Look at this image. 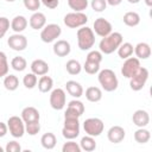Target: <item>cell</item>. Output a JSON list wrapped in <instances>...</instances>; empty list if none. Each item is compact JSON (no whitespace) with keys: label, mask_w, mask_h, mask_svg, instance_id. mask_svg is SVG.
I'll use <instances>...</instances> for the list:
<instances>
[{"label":"cell","mask_w":152,"mask_h":152,"mask_svg":"<svg viewBox=\"0 0 152 152\" xmlns=\"http://www.w3.org/2000/svg\"><path fill=\"white\" fill-rule=\"evenodd\" d=\"M134 53L138 59H147L151 56V46L145 42L138 43L134 46Z\"/></svg>","instance_id":"7402d4cb"},{"label":"cell","mask_w":152,"mask_h":152,"mask_svg":"<svg viewBox=\"0 0 152 152\" xmlns=\"http://www.w3.org/2000/svg\"><path fill=\"white\" fill-rule=\"evenodd\" d=\"M76 36H77V45H78L80 50L88 51L94 46V44H95V33H94L93 28L84 25V26H82L77 30Z\"/></svg>","instance_id":"7a4b0ae2"},{"label":"cell","mask_w":152,"mask_h":152,"mask_svg":"<svg viewBox=\"0 0 152 152\" xmlns=\"http://www.w3.org/2000/svg\"><path fill=\"white\" fill-rule=\"evenodd\" d=\"M68 5L74 12H83L87 10L89 2L88 0H68Z\"/></svg>","instance_id":"d6a6232c"},{"label":"cell","mask_w":152,"mask_h":152,"mask_svg":"<svg viewBox=\"0 0 152 152\" xmlns=\"http://www.w3.org/2000/svg\"><path fill=\"white\" fill-rule=\"evenodd\" d=\"M37 82H38V78H37V75H34L33 72H30V74H26L23 78V84L25 86V88L27 89H33L36 86H37Z\"/></svg>","instance_id":"e575fe53"},{"label":"cell","mask_w":152,"mask_h":152,"mask_svg":"<svg viewBox=\"0 0 152 152\" xmlns=\"http://www.w3.org/2000/svg\"><path fill=\"white\" fill-rule=\"evenodd\" d=\"M63 21L70 28H80L88 23V17L83 12H70L64 15Z\"/></svg>","instance_id":"5b68a950"},{"label":"cell","mask_w":152,"mask_h":152,"mask_svg":"<svg viewBox=\"0 0 152 152\" xmlns=\"http://www.w3.org/2000/svg\"><path fill=\"white\" fill-rule=\"evenodd\" d=\"M27 25H28V21L24 15H15L11 20V28L15 33H21L23 31H25Z\"/></svg>","instance_id":"44dd1931"},{"label":"cell","mask_w":152,"mask_h":152,"mask_svg":"<svg viewBox=\"0 0 152 152\" xmlns=\"http://www.w3.org/2000/svg\"><path fill=\"white\" fill-rule=\"evenodd\" d=\"M112 28H113L112 27V24L107 19H104L102 17L95 19V21L93 24V31H94V33H96L97 36H100L102 38L106 37V36H108L112 32Z\"/></svg>","instance_id":"7c38bea8"},{"label":"cell","mask_w":152,"mask_h":152,"mask_svg":"<svg viewBox=\"0 0 152 152\" xmlns=\"http://www.w3.org/2000/svg\"><path fill=\"white\" fill-rule=\"evenodd\" d=\"M40 131V124L39 121H31V122H26L25 124V132L28 135H36L38 134Z\"/></svg>","instance_id":"d590c367"},{"label":"cell","mask_w":152,"mask_h":152,"mask_svg":"<svg viewBox=\"0 0 152 152\" xmlns=\"http://www.w3.org/2000/svg\"><path fill=\"white\" fill-rule=\"evenodd\" d=\"M118 55H119V57L120 58H122V59H126V58H128V57H131L132 55H133V52H134V48H133V45L131 44V43H128V42H122L121 44H120V46L118 48Z\"/></svg>","instance_id":"f1b7e54d"},{"label":"cell","mask_w":152,"mask_h":152,"mask_svg":"<svg viewBox=\"0 0 152 152\" xmlns=\"http://www.w3.org/2000/svg\"><path fill=\"white\" fill-rule=\"evenodd\" d=\"M30 68H31V71H32L34 75H37V76L46 75V74L49 72V69H50V68H49V64H48L44 59H40V58L34 59V61L31 63Z\"/></svg>","instance_id":"ac0fdd59"},{"label":"cell","mask_w":152,"mask_h":152,"mask_svg":"<svg viewBox=\"0 0 152 152\" xmlns=\"http://www.w3.org/2000/svg\"><path fill=\"white\" fill-rule=\"evenodd\" d=\"M134 140L138 144H146L151 139V133L145 127H138V129L134 132Z\"/></svg>","instance_id":"83f0119b"},{"label":"cell","mask_w":152,"mask_h":152,"mask_svg":"<svg viewBox=\"0 0 152 152\" xmlns=\"http://www.w3.org/2000/svg\"><path fill=\"white\" fill-rule=\"evenodd\" d=\"M28 24H30L31 28H33V30H42L46 25V17L44 13H42L39 11L33 12V14L30 17Z\"/></svg>","instance_id":"e0dca14e"},{"label":"cell","mask_w":152,"mask_h":152,"mask_svg":"<svg viewBox=\"0 0 152 152\" xmlns=\"http://www.w3.org/2000/svg\"><path fill=\"white\" fill-rule=\"evenodd\" d=\"M62 33V28L58 24H48L45 25L40 31V39L44 43H52L57 38H59Z\"/></svg>","instance_id":"ba28073f"},{"label":"cell","mask_w":152,"mask_h":152,"mask_svg":"<svg viewBox=\"0 0 152 152\" xmlns=\"http://www.w3.org/2000/svg\"><path fill=\"white\" fill-rule=\"evenodd\" d=\"M122 21L125 25L129 26V27H134L137 25H139L140 23V15L134 12V11H129V12H126L122 17Z\"/></svg>","instance_id":"cb8c5ba5"},{"label":"cell","mask_w":152,"mask_h":152,"mask_svg":"<svg viewBox=\"0 0 152 152\" xmlns=\"http://www.w3.org/2000/svg\"><path fill=\"white\" fill-rule=\"evenodd\" d=\"M83 129L86 132V134L91 135V137H99L103 129H104V124L101 119L99 118H89L87 120H84L83 122Z\"/></svg>","instance_id":"8992f818"},{"label":"cell","mask_w":152,"mask_h":152,"mask_svg":"<svg viewBox=\"0 0 152 152\" xmlns=\"http://www.w3.org/2000/svg\"><path fill=\"white\" fill-rule=\"evenodd\" d=\"M65 69L70 75H78L82 71V65L76 59H69L65 64Z\"/></svg>","instance_id":"1f68e13d"},{"label":"cell","mask_w":152,"mask_h":152,"mask_svg":"<svg viewBox=\"0 0 152 152\" xmlns=\"http://www.w3.org/2000/svg\"><path fill=\"white\" fill-rule=\"evenodd\" d=\"M7 131H8V127H7V124L0 121V138H4L6 134H7Z\"/></svg>","instance_id":"bcb514c9"},{"label":"cell","mask_w":152,"mask_h":152,"mask_svg":"<svg viewBox=\"0 0 152 152\" xmlns=\"http://www.w3.org/2000/svg\"><path fill=\"white\" fill-rule=\"evenodd\" d=\"M132 121L137 127H146L150 124V114L144 109H138L133 113Z\"/></svg>","instance_id":"2e32d148"},{"label":"cell","mask_w":152,"mask_h":152,"mask_svg":"<svg viewBox=\"0 0 152 152\" xmlns=\"http://www.w3.org/2000/svg\"><path fill=\"white\" fill-rule=\"evenodd\" d=\"M62 135L68 140H74L80 135L78 118H64V126L62 128Z\"/></svg>","instance_id":"277c9868"},{"label":"cell","mask_w":152,"mask_h":152,"mask_svg":"<svg viewBox=\"0 0 152 152\" xmlns=\"http://www.w3.org/2000/svg\"><path fill=\"white\" fill-rule=\"evenodd\" d=\"M4 87L8 91H14L19 87V78L13 74H7L4 77Z\"/></svg>","instance_id":"d4e9b609"},{"label":"cell","mask_w":152,"mask_h":152,"mask_svg":"<svg viewBox=\"0 0 152 152\" xmlns=\"http://www.w3.org/2000/svg\"><path fill=\"white\" fill-rule=\"evenodd\" d=\"M84 71L89 75H95L100 71V63H96V62H93V61H89V59H86L83 66Z\"/></svg>","instance_id":"836d02e7"},{"label":"cell","mask_w":152,"mask_h":152,"mask_svg":"<svg viewBox=\"0 0 152 152\" xmlns=\"http://www.w3.org/2000/svg\"><path fill=\"white\" fill-rule=\"evenodd\" d=\"M90 6L93 8L94 12H103L107 7V1L106 0H91L90 1Z\"/></svg>","instance_id":"ab89813d"},{"label":"cell","mask_w":152,"mask_h":152,"mask_svg":"<svg viewBox=\"0 0 152 152\" xmlns=\"http://www.w3.org/2000/svg\"><path fill=\"white\" fill-rule=\"evenodd\" d=\"M5 151L6 152H20L21 151V146L18 141L15 140H12V141H8L6 147H5Z\"/></svg>","instance_id":"ee69618b"},{"label":"cell","mask_w":152,"mask_h":152,"mask_svg":"<svg viewBox=\"0 0 152 152\" xmlns=\"http://www.w3.org/2000/svg\"><path fill=\"white\" fill-rule=\"evenodd\" d=\"M66 103V95L62 88H56L51 90L50 94V106L55 110H62Z\"/></svg>","instance_id":"30bf717a"},{"label":"cell","mask_w":152,"mask_h":152,"mask_svg":"<svg viewBox=\"0 0 152 152\" xmlns=\"http://www.w3.org/2000/svg\"><path fill=\"white\" fill-rule=\"evenodd\" d=\"M10 26H11L10 19L6 18V17H0V39L5 37V34L7 33Z\"/></svg>","instance_id":"b9f144b4"},{"label":"cell","mask_w":152,"mask_h":152,"mask_svg":"<svg viewBox=\"0 0 152 152\" xmlns=\"http://www.w3.org/2000/svg\"><path fill=\"white\" fill-rule=\"evenodd\" d=\"M68 108H70V109H72L74 112H76L80 116L84 113V104H83L82 101H80V100H77V99L71 100V101L68 103Z\"/></svg>","instance_id":"74e56055"},{"label":"cell","mask_w":152,"mask_h":152,"mask_svg":"<svg viewBox=\"0 0 152 152\" xmlns=\"http://www.w3.org/2000/svg\"><path fill=\"white\" fill-rule=\"evenodd\" d=\"M52 50H53V53L58 57H65L70 53L71 51V45L68 40H64V39H59L57 40L53 46H52Z\"/></svg>","instance_id":"9a60e30c"},{"label":"cell","mask_w":152,"mask_h":152,"mask_svg":"<svg viewBox=\"0 0 152 152\" xmlns=\"http://www.w3.org/2000/svg\"><path fill=\"white\" fill-rule=\"evenodd\" d=\"M37 83H38V89L40 93H49L53 88V80L46 75L40 76V78Z\"/></svg>","instance_id":"484cf974"},{"label":"cell","mask_w":152,"mask_h":152,"mask_svg":"<svg viewBox=\"0 0 152 152\" xmlns=\"http://www.w3.org/2000/svg\"><path fill=\"white\" fill-rule=\"evenodd\" d=\"M106 1H107V5L109 6H119L122 2V0H106Z\"/></svg>","instance_id":"7dc6e473"},{"label":"cell","mask_w":152,"mask_h":152,"mask_svg":"<svg viewBox=\"0 0 152 152\" xmlns=\"http://www.w3.org/2000/svg\"><path fill=\"white\" fill-rule=\"evenodd\" d=\"M6 124H7L10 134L13 138H21L24 135V133H25V122L23 121V119L20 116H17V115L10 116Z\"/></svg>","instance_id":"9c48e42d"},{"label":"cell","mask_w":152,"mask_h":152,"mask_svg":"<svg viewBox=\"0 0 152 152\" xmlns=\"http://www.w3.org/2000/svg\"><path fill=\"white\" fill-rule=\"evenodd\" d=\"M124 42V37L120 32H110L108 36L103 37L99 44L100 51L104 55H110L118 50L120 44Z\"/></svg>","instance_id":"6da1fadb"},{"label":"cell","mask_w":152,"mask_h":152,"mask_svg":"<svg viewBox=\"0 0 152 152\" xmlns=\"http://www.w3.org/2000/svg\"><path fill=\"white\" fill-rule=\"evenodd\" d=\"M11 66H12L13 70L20 72V71H24V70L27 68V62H26V59H25L24 57H21V56H15V57H13L12 61H11Z\"/></svg>","instance_id":"4dcf8cb0"},{"label":"cell","mask_w":152,"mask_h":152,"mask_svg":"<svg viewBox=\"0 0 152 152\" xmlns=\"http://www.w3.org/2000/svg\"><path fill=\"white\" fill-rule=\"evenodd\" d=\"M86 99L89 102H99L102 99V90L99 87H88L86 89Z\"/></svg>","instance_id":"4316f807"},{"label":"cell","mask_w":152,"mask_h":152,"mask_svg":"<svg viewBox=\"0 0 152 152\" xmlns=\"http://www.w3.org/2000/svg\"><path fill=\"white\" fill-rule=\"evenodd\" d=\"M145 4H146L148 7H151V6H152V0H145Z\"/></svg>","instance_id":"681fc988"},{"label":"cell","mask_w":152,"mask_h":152,"mask_svg":"<svg viewBox=\"0 0 152 152\" xmlns=\"http://www.w3.org/2000/svg\"><path fill=\"white\" fill-rule=\"evenodd\" d=\"M65 89H66L68 94L75 99H80L83 95V87L81 86V83H78L74 80H70L65 83Z\"/></svg>","instance_id":"ffe728a7"},{"label":"cell","mask_w":152,"mask_h":152,"mask_svg":"<svg viewBox=\"0 0 152 152\" xmlns=\"http://www.w3.org/2000/svg\"><path fill=\"white\" fill-rule=\"evenodd\" d=\"M23 4L25 6L26 10L32 11V12H37L40 7V0H23Z\"/></svg>","instance_id":"60d3db41"},{"label":"cell","mask_w":152,"mask_h":152,"mask_svg":"<svg viewBox=\"0 0 152 152\" xmlns=\"http://www.w3.org/2000/svg\"><path fill=\"white\" fill-rule=\"evenodd\" d=\"M140 59L137 57H128L125 59L122 66H121V74L126 78H131L139 69H140Z\"/></svg>","instance_id":"8fae6325"},{"label":"cell","mask_w":152,"mask_h":152,"mask_svg":"<svg viewBox=\"0 0 152 152\" xmlns=\"http://www.w3.org/2000/svg\"><path fill=\"white\" fill-rule=\"evenodd\" d=\"M99 83L102 87V89L104 91H114L118 89L119 86V81L118 77L115 75V72L112 69H103L99 71V76H97Z\"/></svg>","instance_id":"3957f363"},{"label":"cell","mask_w":152,"mask_h":152,"mask_svg":"<svg viewBox=\"0 0 152 152\" xmlns=\"http://www.w3.org/2000/svg\"><path fill=\"white\" fill-rule=\"evenodd\" d=\"M81 147L80 144H77L74 140H69L66 142H64V145L62 146V152H81Z\"/></svg>","instance_id":"f35d334b"},{"label":"cell","mask_w":152,"mask_h":152,"mask_svg":"<svg viewBox=\"0 0 152 152\" xmlns=\"http://www.w3.org/2000/svg\"><path fill=\"white\" fill-rule=\"evenodd\" d=\"M148 75H150L148 70L146 68H144V66H140V69L129 78L131 89L134 90V91L141 90L145 87V84H146V82L148 80Z\"/></svg>","instance_id":"52a82bcc"},{"label":"cell","mask_w":152,"mask_h":152,"mask_svg":"<svg viewBox=\"0 0 152 152\" xmlns=\"http://www.w3.org/2000/svg\"><path fill=\"white\" fill-rule=\"evenodd\" d=\"M4 151H5V148H2V147L0 146V152H4Z\"/></svg>","instance_id":"f907efd6"},{"label":"cell","mask_w":152,"mask_h":152,"mask_svg":"<svg viewBox=\"0 0 152 152\" xmlns=\"http://www.w3.org/2000/svg\"><path fill=\"white\" fill-rule=\"evenodd\" d=\"M80 147H81V150H83V151H86V152H91V151H94L95 148H96V141H95V139H94V137H91V135H86V137H83L82 139H81V141H80Z\"/></svg>","instance_id":"f546056e"},{"label":"cell","mask_w":152,"mask_h":152,"mask_svg":"<svg viewBox=\"0 0 152 152\" xmlns=\"http://www.w3.org/2000/svg\"><path fill=\"white\" fill-rule=\"evenodd\" d=\"M8 70H10V65H8V62H7L6 53L0 51V78L5 77L8 74Z\"/></svg>","instance_id":"8d00e7d4"},{"label":"cell","mask_w":152,"mask_h":152,"mask_svg":"<svg viewBox=\"0 0 152 152\" xmlns=\"http://www.w3.org/2000/svg\"><path fill=\"white\" fill-rule=\"evenodd\" d=\"M7 44L14 51H24L27 48V38L21 33H14L8 37Z\"/></svg>","instance_id":"4fadbf2b"},{"label":"cell","mask_w":152,"mask_h":152,"mask_svg":"<svg viewBox=\"0 0 152 152\" xmlns=\"http://www.w3.org/2000/svg\"><path fill=\"white\" fill-rule=\"evenodd\" d=\"M40 2L50 10H53L59 5V0H40Z\"/></svg>","instance_id":"f6af8a7d"},{"label":"cell","mask_w":152,"mask_h":152,"mask_svg":"<svg viewBox=\"0 0 152 152\" xmlns=\"http://www.w3.org/2000/svg\"><path fill=\"white\" fill-rule=\"evenodd\" d=\"M20 118L26 124V122H31V121H39L40 114H39L37 108H34L32 106H28V107H25L21 110V116Z\"/></svg>","instance_id":"d6986e66"},{"label":"cell","mask_w":152,"mask_h":152,"mask_svg":"<svg viewBox=\"0 0 152 152\" xmlns=\"http://www.w3.org/2000/svg\"><path fill=\"white\" fill-rule=\"evenodd\" d=\"M129 4H133V5H135V4H138V2H140V0H127Z\"/></svg>","instance_id":"c3c4849f"},{"label":"cell","mask_w":152,"mask_h":152,"mask_svg":"<svg viewBox=\"0 0 152 152\" xmlns=\"http://www.w3.org/2000/svg\"><path fill=\"white\" fill-rule=\"evenodd\" d=\"M40 144L45 150H52L57 144V138L51 132L44 133L42 135V138H40Z\"/></svg>","instance_id":"603a6c76"},{"label":"cell","mask_w":152,"mask_h":152,"mask_svg":"<svg viewBox=\"0 0 152 152\" xmlns=\"http://www.w3.org/2000/svg\"><path fill=\"white\" fill-rule=\"evenodd\" d=\"M86 59H89V61H93V62H96V63H101L102 62V52L97 51V50H91L87 55Z\"/></svg>","instance_id":"7bdbcfd3"},{"label":"cell","mask_w":152,"mask_h":152,"mask_svg":"<svg viewBox=\"0 0 152 152\" xmlns=\"http://www.w3.org/2000/svg\"><path fill=\"white\" fill-rule=\"evenodd\" d=\"M7 2H13V1H15V0H6Z\"/></svg>","instance_id":"816d5d0a"},{"label":"cell","mask_w":152,"mask_h":152,"mask_svg":"<svg viewBox=\"0 0 152 152\" xmlns=\"http://www.w3.org/2000/svg\"><path fill=\"white\" fill-rule=\"evenodd\" d=\"M125 137H126V132H125V129L121 127V126H112L109 129H108V132H107V138H108V140L110 141V142H113V144H119V142H121L124 139H125Z\"/></svg>","instance_id":"5bb4252c"}]
</instances>
